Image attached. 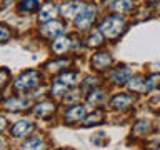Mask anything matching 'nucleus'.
I'll use <instances>...</instances> for the list:
<instances>
[{
    "label": "nucleus",
    "instance_id": "f257e3e1",
    "mask_svg": "<svg viewBox=\"0 0 160 150\" xmlns=\"http://www.w3.org/2000/svg\"><path fill=\"white\" fill-rule=\"evenodd\" d=\"M123 30H125V20L122 17H118V15L107 17L102 22V25H100V32L103 33V37H107L110 40L120 37V33Z\"/></svg>",
    "mask_w": 160,
    "mask_h": 150
},
{
    "label": "nucleus",
    "instance_id": "f03ea898",
    "mask_svg": "<svg viewBox=\"0 0 160 150\" xmlns=\"http://www.w3.org/2000/svg\"><path fill=\"white\" fill-rule=\"evenodd\" d=\"M42 75H40L37 70H27L25 73H22L20 77L15 80V88L20 90V92H27V90H32L33 87H37Z\"/></svg>",
    "mask_w": 160,
    "mask_h": 150
},
{
    "label": "nucleus",
    "instance_id": "7ed1b4c3",
    "mask_svg": "<svg viewBox=\"0 0 160 150\" xmlns=\"http://www.w3.org/2000/svg\"><path fill=\"white\" fill-rule=\"evenodd\" d=\"M93 20H95V8L85 7L82 12L77 15V18H75V27L78 30H85L93 23Z\"/></svg>",
    "mask_w": 160,
    "mask_h": 150
},
{
    "label": "nucleus",
    "instance_id": "20e7f679",
    "mask_svg": "<svg viewBox=\"0 0 160 150\" xmlns=\"http://www.w3.org/2000/svg\"><path fill=\"white\" fill-rule=\"evenodd\" d=\"M110 65H112V55L107 53V52H100V53H95L92 57V68L98 70H107Z\"/></svg>",
    "mask_w": 160,
    "mask_h": 150
},
{
    "label": "nucleus",
    "instance_id": "39448f33",
    "mask_svg": "<svg viewBox=\"0 0 160 150\" xmlns=\"http://www.w3.org/2000/svg\"><path fill=\"white\" fill-rule=\"evenodd\" d=\"M33 130V123L28 122V120H18L17 123L12 125V128H10V133H12V137H23V135L30 133Z\"/></svg>",
    "mask_w": 160,
    "mask_h": 150
},
{
    "label": "nucleus",
    "instance_id": "423d86ee",
    "mask_svg": "<svg viewBox=\"0 0 160 150\" xmlns=\"http://www.w3.org/2000/svg\"><path fill=\"white\" fill-rule=\"evenodd\" d=\"M132 103H133V97L132 95H127V93H117L112 100H110V107L115 108V110H125Z\"/></svg>",
    "mask_w": 160,
    "mask_h": 150
},
{
    "label": "nucleus",
    "instance_id": "0eeeda50",
    "mask_svg": "<svg viewBox=\"0 0 160 150\" xmlns=\"http://www.w3.org/2000/svg\"><path fill=\"white\" fill-rule=\"evenodd\" d=\"M85 115H87V107H85V105H73V107L68 108L67 113H65V122H68V123L78 122V120L85 118Z\"/></svg>",
    "mask_w": 160,
    "mask_h": 150
},
{
    "label": "nucleus",
    "instance_id": "6e6552de",
    "mask_svg": "<svg viewBox=\"0 0 160 150\" xmlns=\"http://www.w3.org/2000/svg\"><path fill=\"white\" fill-rule=\"evenodd\" d=\"M85 7L78 2H67L60 7V13L63 15L65 18H77V15L82 12Z\"/></svg>",
    "mask_w": 160,
    "mask_h": 150
},
{
    "label": "nucleus",
    "instance_id": "1a4fd4ad",
    "mask_svg": "<svg viewBox=\"0 0 160 150\" xmlns=\"http://www.w3.org/2000/svg\"><path fill=\"white\" fill-rule=\"evenodd\" d=\"M63 23L62 22H55V20H50V22H47L42 27V35L47 38H53L57 37V35H60L63 32Z\"/></svg>",
    "mask_w": 160,
    "mask_h": 150
},
{
    "label": "nucleus",
    "instance_id": "9d476101",
    "mask_svg": "<svg viewBox=\"0 0 160 150\" xmlns=\"http://www.w3.org/2000/svg\"><path fill=\"white\" fill-rule=\"evenodd\" d=\"M130 75H132V70H130L128 67H125V65H122V67L113 70L112 75H110V78H112L113 83L122 85V83L127 82V80H130Z\"/></svg>",
    "mask_w": 160,
    "mask_h": 150
},
{
    "label": "nucleus",
    "instance_id": "9b49d317",
    "mask_svg": "<svg viewBox=\"0 0 160 150\" xmlns=\"http://www.w3.org/2000/svg\"><path fill=\"white\" fill-rule=\"evenodd\" d=\"M55 15H57V7H55L53 3H45L38 12V18H40V22L47 23L50 20H53Z\"/></svg>",
    "mask_w": 160,
    "mask_h": 150
},
{
    "label": "nucleus",
    "instance_id": "f8f14e48",
    "mask_svg": "<svg viewBox=\"0 0 160 150\" xmlns=\"http://www.w3.org/2000/svg\"><path fill=\"white\" fill-rule=\"evenodd\" d=\"M70 47H72V38L70 37H58V38H55L53 43H52V50L55 53H63V52H67Z\"/></svg>",
    "mask_w": 160,
    "mask_h": 150
},
{
    "label": "nucleus",
    "instance_id": "ddd939ff",
    "mask_svg": "<svg viewBox=\"0 0 160 150\" xmlns=\"http://www.w3.org/2000/svg\"><path fill=\"white\" fill-rule=\"evenodd\" d=\"M53 112H55V103H52V102H42L35 107V115L40 118L48 117V115H52Z\"/></svg>",
    "mask_w": 160,
    "mask_h": 150
},
{
    "label": "nucleus",
    "instance_id": "4468645a",
    "mask_svg": "<svg viewBox=\"0 0 160 150\" xmlns=\"http://www.w3.org/2000/svg\"><path fill=\"white\" fill-rule=\"evenodd\" d=\"M57 80H58L60 83L67 85V87H72V85L78 83V80H80V73H77V72H67V73H62Z\"/></svg>",
    "mask_w": 160,
    "mask_h": 150
},
{
    "label": "nucleus",
    "instance_id": "2eb2a0df",
    "mask_svg": "<svg viewBox=\"0 0 160 150\" xmlns=\"http://www.w3.org/2000/svg\"><path fill=\"white\" fill-rule=\"evenodd\" d=\"M38 10V0H22L18 5V12L25 15L30 12H37Z\"/></svg>",
    "mask_w": 160,
    "mask_h": 150
},
{
    "label": "nucleus",
    "instance_id": "dca6fc26",
    "mask_svg": "<svg viewBox=\"0 0 160 150\" xmlns=\"http://www.w3.org/2000/svg\"><path fill=\"white\" fill-rule=\"evenodd\" d=\"M27 105H28V102H27V100H23V98H10V100H7V102L3 103V107L7 110H13V112H17V110H23Z\"/></svg>",
    "mask_w": 160,
    "mask_h": 150
},
{
    "label": "nucleus",
    "instance_id": "f3484780",
    "mask_svg": "<svg viewBox=\"0 0 160 150\" xmlns=\"http://www.w3.org/2000/svg\"><path fill=\"white\" fill-rule=\"evenodd\" d=\"M23 150H45V143L40 138H30L23 143Z\"/></svg>",
    "mask_w": 160,
    "mask_h": 150
},
{
    "label": "nucleus",
    "instance_id": "a211bd4d",
    "mask_svg": "<svg viewBox=\"0 0 160 150\" xmlns=\"http://www.w3.org/2000/svg\"><path fill=\"white\" fill-rule=\"evenodd\" d=\"M103 120V112H100V110H97L95 113H92V115H88L87 118H85V122H83V125L85 127H90V125H95V123H100Z\"/></svg>",
    "mask_w": 160,
    "mask_h": 150
},
{
    "label": "nucleus",
    "instance_id": "6ab92c4d",
    "mask_svg": "<svg viewBox=\"0 0 160 150\" xmlns=\"http://www.w3.org/2000/svg\"><path fill=\"white\" fill-rule=\"evenodd\" d=\"M103 33L102 32H93V33H90V37L87 40V45L88 47H98V45H102L103 42Z\"/></svg>",
    "mask_w": 160,
    "mask_h": 150
},
{
    "label": "nucleus",
    "instance_id": "aec40b11",
    "mask_svg": "<svg viewBox=\"0 0 160 150\" xmlns=\"http://www.w3.org/2000/svg\"><path fill=\"white\" fill-rule=\"evenodd\" d=\"M130 7H132V2L130 0H115L113 2V10L123 13V12H128Z\"/></svg>",
    "mask_w": 160,
    "mask_h": 150
},
{
    "label": "nucleus",
    "instance_id": "412c9836",
    "mask_svg": "<svg viewBox=\"0 0 160 150\" xmlns=\"http://www.w3.org/2000/svg\"><path fill=\"white\" fill-rule=\"evenodd\" d=\"M87 100H88V103L97 105V103H100L103 100V92H102V90H92V92L88 93Z\"/></svg>",
    "mask_w": 160,
    "mask_h": 150
},
{
    "label": "nucleus",
    "instance_id": "4be33fe9",
    "mask_svg": "<svg viewBox=\"0 0 160 150\" xmlns=\"http://www.w3.org/2000/svg\"><path fill=\"white\" fill-rule=\"evenodd\" d=\"M148 128H150V123L147 122V120H138V122L133 125V133H137V135L147 133Z\"/></svg>",
    "mask_w": 160,
    "mask_h": 150
},
{
    "label": "nucleus",
    "instance_id": "5701e85b",
    "mask_svg": "<svg viewBox=\"0 0 160 150\" xmlns=\"http://www.w3.org/2000/svg\"><path fill=\"white\" fill-rule=\"evenodd\" d=\"M128 87H130V90H133V92H138V90L145 88V83H143L142 77H133V78H130Z\"/></svg>",
    "mask_w": 160,
    "mask_h": 150
},
{
    "label": "nucleus",
    "instance_id": "b1692460",
    "mask_svg": "<svg viewBox=\"0 0 160 150\" xmlns=\"http://www.w3.org/2000/svg\"><path fill=\"white\" fill-rule=\"evenodd\" d=\"M158 83H160V73L150 75V77L147 78V82H145V90H153Z\"/></svg>",
    "mask_w": 160,
    "mask_h": 150
},
{
    "label": "nucleus",
    "instance_id": "393cba45",
    "mask_svg": "<svg viewBox=\"0 0 160 150\" xmlns=\"http://www.w3.org/2000/svg\"><path fill=\"white\" fill-rule=\"evenodd\" d=\"M65 92H67V85L60 83L58 80L52 85V95H55V97H62Z\"/></svg>",
    "mask_w": 160,
    "mask_h": 150
},
{
    "label": "nucleus",
    "instance_id": "a878e982",
    "mask_svg": "<svg viewBox=\"0 0 160 150\" xmlns=\"http://www.w3.org/2000/svg\"><path fill=\"white\" fill-rule=\"evenodd\" d=\"M67 65H68V60L62 58V60H57V62H50L47 67H48V70H52V72H57V70L67 67Z\"/></svg>",
    "mask_w": 160,
    "mask_h": 150
},
{
    "label": "nucleus",
    "instance_id": "bb28decb",
    "mask_svg": "<svg viewBox=\"0 0 160 150\" xmlns=\"http://www.w3.org/2000/svg\"><path fill=\"white\" fill-rule=\"evenodd\" d=\"M8 38H10V32H8L7 25H0V40L5 43V42H8Z\"/></svg>",
    "mask_w": 160,
    "mask_h": 150
},
{
    "label": "nucleus",
    "instance_id": "cd10ccee",
    "mask_svg": "<svg viewBox=\"0 0 160 150\" xmlns=\"http://www.w3.org/2000/svg\"><path fill=\"white\" fill-rule=\"evenodd\" d=\"M80 92H77V90H73V92H70V95H65V98H63V102L65 103H73V102H77L78 100V95Z\"/></svg>",
    "mask_w": 160,
    "mask_h": 150
},
{
    "label": "nucleus",
    "instance_id": "c85d7f7f",
    "mask_svg": "<svg viewBox=\"0 0 160 150\" xmlns=\"http://www.w3.org/2000/svg\"><path fill=\"white\" fill-rule=\"evenodd\" d=\"M102 138H105V133H103V132H98L97 135H95V137H92V142L97 143V145H103Z\"/></svg>",
    "mask_w": 160,
    "mask_h": 150
},
{
    "label": "nucleus",
    "instance_id": "c756f323",
    "mask_svg": "<svg viewBox=\"0 0 160 150\" xmlns=\"http://www.w3.org/2000/svg\"><path fill=\"white\" fill-rule=\"evenodd\" d=\"M60 150H65V148H60Z\"/></svg>",
    "mask_w": 160,
    "mask_h": 150
}]
</instances>
